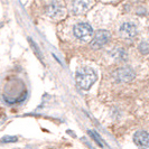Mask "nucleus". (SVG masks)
<instances>
[{"mask_svg": "<svg viewBox=\"0 0 149 149\" xmlns=\"http://www.w3.org/2000/svg\"><path fill=\"white\" fill-rule=\"evenodd\" d=\"M97 75L91 67H81L76 71L75 80L77 85L82 90H89L97 81Z\"/></svg>", "mask_w": 149, "mask_h": 149, "instance_id": "1", "label": "nucleus"}, {"mask_svg": "<svg viewBox=\"0 0 149 149\" xmlns=\"http://www.w3.org/2000/svg\"><path fill=\"white\" fill-rule=\"evenodd\" d=\"M74 36L81 42H88L90 38L93 35V29L91 27V25L86 22H80L76 24L73 28Z\"/></svg>", "mask_w": 149, "mask_h": 149, "instance_id": "2", "label": "nucleus"}, {"mask_svg": "<svg viewBox=\"0 0 149 149\" xmlns=\"http://www.w3.org/2000/svg\"><path fill=\"white\" fill-rule=\"evenodd\" d=\"M112 76L117 82H130L134 79L136 73L130 67H120L113 72Z\"/></svg>", "mask_w": 149, "mask_h": 149, "instance_id": "3", "label": "nucleus"}, {"mask_svg": "<svg viewBox=\"0 0 149 149\" xmlns=\"http://www.w3.org/2000/svg\"><path fill=\"white\" fill-rule=\"evenodd\" d=\"M110 40V33L107 30H97L91 42V47L93 49H99L103 47Z\"/></svg>", "mask_w": 149, "mask_h": 149, "instance_id": "4", "label": "nucleus"}, {"mask_svg": "<svg viewBox=\"0 0 149 149\" xmlns=\"http://www.w3.org/2000/svg\"><path fill=\"white\" fill-rule=\"evenodd\" d=\"M46 15L53 19H58L65 15V9L60 2L54 1L51 5H48L46 8Z\"/></svg>", "mask_w": 149, "mask_h": 149, "instance_id": "5", "label": "nucleus"}, {"mask_svg": "<svg viewBox=\"0 0 149 149\" xmlns=\"http://www.w3.org/2000/svg\"><path fill=\"white\" fill-rule=\"evenodd\" d=\"M119 33L122 37L134 38L137 35V27L134 22H123L119 28Z\"/></svg>", "mask_w": 149, "mask_h": 149, "instance_id": "6", "label": "nucleus"}, {"mask_svg": "<svg viewBox=\"0 0 149 149\" xmlns=\"http://www.w3.org/2000/svg\"><path fill=\"white\" fill-rule=\"evenodd\" d=\"M134 141L139 148H149V132H147V131H137L134 136Z\"/></svg>", "mask_w": 149, "mask_h": 149, "instance_id": "7", "label": "nucleus"}, {"mask_svg": "<svg viewBox=\"0 0 149 149\" xmlns=\"http://www.w3.org/2000/svg\"><path fill=\"white\" fill-rule=\"evenodd\" d=\"M91 6L90 0H73L72 3V11L75 15H81L84 14Z\"/></svg>", "mask_w": 149, "mask_h": 149, "instance_id": "8", "label": "nucleus"}, {"mask_svg": "<svg viewBox=\"0 0 149 149\" xmlns=\"http://www.w3.org/2000/svg\"><path fill=\"white\" fill-rule=\"evenodd\" d=\"M111 56L117 61H126L127 60V53L123 48H116L111 52Z\"/></svg>", "mask_w": 149, "mask_h": 149, "instance_id": "9", "label": "nucleus"}, {"mask_svg": "<svg viewBox=\"0 0 149 149\" xmlns=\"http://www.w3.org/2000/svg\"><path fill=\"white\" fill-rule=\"evenodd\" d=\"M28 42H29V44H30V46H31V48H33L34 53L37 55L38 58H39L40 61H43V56H42V54H40V52H39V47L36 45V43H35V42H34L31 38H28Z\"/></svg>", "mask_w": 149, "mask_h": 149, "instance_id": "10", "label": "nucleus"}, {"mask_svg": "<svg viewBox=\"0 0 149 149\" xmlns=\"http://www.w3.org/2000/svg\"><path fill=\"white\" fill-rule=\"evenodd\" d=\"M138 49L143 55L149 54V43H147V42H141L140 44L138 45Z\"/></svg>", "mask_w": 149, "mask_h": 149, "instance_id": "11", "label": "nucleus"}, {"mask_svg": "<svg viewBox=\"0 0 149 149\" xmlns=\"http://www.w3.org/2000/svg\"><path fill=\"white\" fill-rule=\"evenodd\" d=\"M89 134L97 141V143L100 146V147H103V141H102V138L99 136V134H97V132H94V131H91V130H89Z\"/></svg>", "mask_w": 149, "mask_h": 149, "instance_id": "12", "label": "nucleus"}, {"mask_svg": "<svg viewBox=\"0 0 149 149\" xmlns=\"http://www.w3.org/2000/svg\"><path fill=\"white\" fill-rule=\"evenodd\" d=\"M1 142H16L17 141V137H14V136H5L1 138Z\"/></svg>", "mask_w": 149, "mask_h": 149, "instance_id": "13", "label": "nucleus"}]
</instances>
